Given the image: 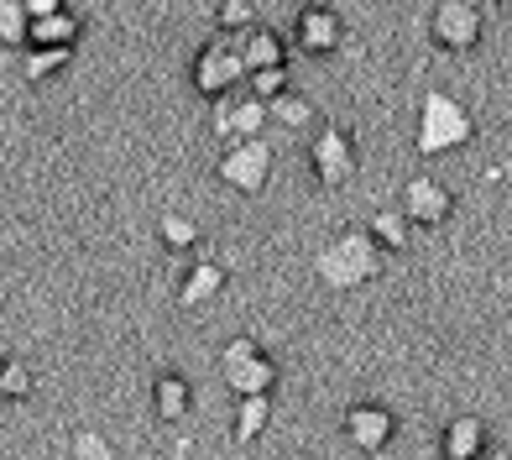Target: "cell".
<instances>
[{"label":"cell","mask_w":512,"mask_h":460,"mask_svg":"<svg viewBox=\"0 0 512 460\" xmlns=\"http://www.w3.org/2000/svg\"><path fill=\"white\" fill-rule=\"evenodd\" d=\"M272 424V393H241L236 419H230V440L236 445H256Z\"/></svg>","instance_id":"15"},{"label":"cell","mask_w":512,"mask_h":460,"mask_svg":"<svg viewBox=\"0 0 512 460\" xmlns=\"http://www.w3.org/2000/svg\"><path fill=\"white\" fill-rule=\"evenodd\" d=\"M366 230L382 241V251H408L413 246V220L403 215V204H398V210H371Z\"/></svg>","instance_id":"19"},{"label":"cell","mask_w":512,"mask_h":460,"mask_svg":"<svg viewBox=\"0 0 512 460\" xmlns=\"http://www.w3.org/2000/svg\"><path fill=\"white\" fill-rule=\"evenodd\" d=\"M486 445H492V434H486V424L476 413H460V419H450L445 434H439V455L445 460H476V455H486Z\"/></svg>","instance_id":"12"},{"label":"cell","mask_w":512,"mask_h":460,"mask_svg":"<svg viewBox=\"0 0 512 460\" xmlns=\"http://www.w3.org/2000/svg\"><path fill=\"white\" fill-rule=\"evenodd\" d=\"M215 27L230 32V37H241L246 27H256V6H251V0H220V6H215Z\"/></svg>","instance_id":"24"},{"label":"cell","mask_w":512,"mask_h":460,"mask_svg":"<svg viewBox=\"0 0 512 460\" xmlns=\"http://www.w3.org/2000/svg\"><path fill=\"white\" fill-rule=\"evenodd\" d=\"M157 241H162V251H194L199 246V225L189 220V215H178V210H168V215H157Z\"/></svg>","instance_id":"20"},{"label":"cell","mask_w":512,"mask_h":460,"mask_svg":"<svg viewBox=\"0 0 512 460\" xmlns=\"http://www.w3.org/2000/svg\"><path fill=\"white\" fill-rule=\"evenodd\" d=\"M481 6L476 0H434L429 11V37L439 53H471L481 42Z\"/></svg>","instance_id":"6"},{"label":"cell","mask_w":512,"mask_h":460,"mask_svg":"<svg viewBox=\"0 0 512 460\" xmlns=\"http://www.w3.org/2000/svg\"><path fill=\"white\" fill-rule=\"evenodd\" d=\"M340 42H345L340 11H330V6H298V16H293V48L298 53L330 58V53H340Z\"/></svg>","instance_id":"9"},{"label":"cell","mask_w":512,"mask_h":460,"mask_svg":"<svg viewBox=\"0 0 512 460\" xmlns=\"http://www.w3.org/2000/svg\"><path fill=\"white\" fill-rule=\"evenodd\" d=\"M382 257L387 251L371 230H340V236L314 257V272H319L324 288L351 293V288H366L371 278H382Z\"/></svg>","instance_id":"1"},{"label":"cell","mask_w":512,"mask_h":460,"mask_svg":"<svg viewBox=\"0 0 512 460\" xmlns=\"http://www.w3.org/2000/svg\"><path fill=\"white\" fill-rule=\"evenodd\" d=\"M471 136H476L471 110H465L450 89H424V100H418V131H413L418 157L460 152V147H471Z\"/></svg>","instance_id":"2"},{"label":"cell","mask_w":512,"mask_h":460,"mask_svg":"<svg viewBox=\"0 0 512 460\" xmlns=\"http://www.w3.org/2000/svg\"><path fill=\"white\" fill-rule=\"evenodd\" d=\"M403 215L413 220V230H439V225H450V215H455V194L439 178L413 173L403 183Z\"/></svg>","instance_id":"8"},{"label":"cell","mask_w":512,"mask_h":460,"mask_svg":"<svg viewBox=\"0 0 512 460\" xmlns=\"http://www.w3.org/2000/svg\"><path fill=\"white\" fill-rule=\"evenodd\" d=\"M309 168L314 178L324 183V189H345V183L356 178L361 168V152H356V136L345 131V126H319L314 131V147H309Z\"/></svg>","instance_id":"5"},{"label":"cell","mask_w":512,"mask_h":460,"mask_svg":"<svg viewBox=\"0 0 512 460\" xmlns=\"http://www.w3.org/2000/svg\"><path fill=\"white\" fill-rule=\"evenodd\" d=\"M241 63H246V74L251 68H277V63H288V42L256 21V27L241 32Z\"/></svg>","instance_id":"16"},{"label":"cell","mask_w":512,"mask_h":460,"mask_svg":"<svg viewBox=\"0 0 512 460\" xmlns=\"http://www.w3.org/2000/svg\"><path fill=\"white\" fill-rule=\"evenodd\" d=\"M209 105H215V115H209V131H215L220 142H236V136H262V131L272 126L267 100H256V95H246V100L220 95V100H209Z\"/></svg>","instance_id":"11"},{"label":"cell","mask_w":512,"mask_h":460,"mask_svg":"<svg viewBox=\"0 0 512 460\" xmlns=\"http://www.w3.org/2000/svg\"><path fill=\"white\" fill-rule=\"evenodd\" d=\"M189 79L204 100H220L230 95L241 79H246V63H241V48H230V42H204V48L194 53V68H189Z\"/></svg>","instance_id":"7"},{"label":"cell","mask_w":512,"mask_h":460,"mask_svg":"<svg viewBox=\"0 0 512 460\" xmlns=\"http://www.w3.org/2000/svg\"><path fill=\"white\" fill-rule=\"evenodd\" d=\"M220 377L236 398L241 393H272L277 387V361L251 335H236V340H225V351H220Z\"/></svg>","instance_id":"4"},{"label":"cell","mask_w":512,"mask_h":460,"mask_svg":"<svg viewBox=\"0 0 512 460\" xmlns=\"http://www.w3.org/2000/svg\"><path fill=\"white\" fill-rule=\"evenodd\" d=\"M225 293V267L220 262H194L189 272H183V283H178V309H204V304H215V298Z\"/></svg>","instance_id":"13"},{"label":"cell","mask_w":512,"mask_h":460,"mask_svg":"<svg viewBox=\"0 0 512 460\" xmlns=\"http://www.w3.org/2000/svg\"><path fill=\"white\" fill-rule=\"evenodd\" d=\"M68 58H74V48H27L21 74H27V84H42V79H53L58 68H68Z\"/></svg>","instance_id":"22"},{"label":"cell","mask_w":512,"mask_h":460,"mask_svg":"<svg viewBox=\"0 0 512 460\" xmlns=\"http://www.w3.org/2000/svg\"><path fill=\"white\" fill-rule=\"evenodd\" d=\"M68 460H115V445L95 429H79V434H68Z\"/></svg>","instance_id":"25"},{"label":"cell","mask_w":512,"mask_h":460,"mask_svg":"<svg viewBox=\"0 0 512 460\" xmlns=\"http://www.w3.org/2000/svg\"><path fill=\"white\" fill-rule=\"evenodd\" d=\"M220 183H230L236 194L256 199V194H267V183L277 173V152L262 142V136H236L225 152H220V163H215Z\"/></svg>","instance_id":"3"},{"label":"cell","mask_w":512,"mask_h":460,"mask_svg":"<svg viewBox=\"0 0 512 460\" xmlns=\"http://www.w3.org/2000/svg\"><path fill=\"white\" fill-rule=\"evenodd\" d=\"M251 95L256 100H277V95H283V89H288V63H277V68H251Z\"/></svg>","instance_id":"26"},{"label":"cell","mask_w":512,"mask_h":460,"mask_svg":"<svg viewBox=\"0 0 512 460\" xmlns=\"http://www.w3.org/2000/svg\"><path fill=\"white\" fill-rule=\"evenodd\" d=\"M27 32H32L27 0H0V48H27Z\"/></svg>","instance_id":"21"},{"label":"cell","mask_w":512,"mask_h":460,"mask_svg":"<svg viewBox=\"0 0 512 460\" xmlns=\"http://www.w3.org/2000/svg\"><path fill=\"white\" fill-rule=\"evenodd\" d=\"M497 6H507V0H497Z\"/></svg>","instance_id":"28"},{"label":"cell","mask_w":512,"mask_h":460,"mask_svg":"<svg viewBox=\"0 0 512 460\" xmlns=\"http://www.w3.org/2000/svg\"><path fill=\"white\" fill-rule=\"evenodd\" d=\"M63 6H68V0H27L32 16H48V11H63Z\"/></svg>","instance_id":"27"},{"label":"cell","mask_w":512,"mask_h":460,"mask_svg":"<svg viewBox=\"0 0 512 460\" xmlns=\"http://www.w3.org/2000/svg\"><path fill=\"white\" fill-rule=\"evenodd\" d=\"M340 429H345V440H351L361 455H382L387 445H392V434H398V419L382 408V403H351L345 408V419H340Z\"/></svg>","instance_id":"10"},{"label":"cell","mask_w":512,"mask_h":460,"mask_svg":"<svg viewBox=\"0 0 512 460\" xmlns=\"http://www.w3.org/2000/svg\"><path fill=\"white\" fill-rule=\"evenodd\" d=\"M84 37V21L74 11H48V16H32V32H27V48H79Z\"/></svg>","instance_id":"14"},{"label":"cell","mask_w":512,"mask_h":460,"mask_svg":"<svg viewBox=\"0 0 512 460\" xmlns=\"http://www.w3.org/2000/svg\"><path fill=\"white\" fill-rule=\"evenodd\" d=\"M189 408H194V387H189V377H178V372H162V377L152 382V413H157L162 424L183 419Z\"/></svg>","instance_id":"17"},{"label":"cell","mask_w":512,"mask_h":460,"mask_svg":"<svg viewBox=\"0 0 512 460\" xmlns=\"http://www.w3.org/2000/svg\"><path fill=\"white\" fill-rule=\"evenodd\" d=\"M267 115H272V126H283V131H309L319 121V110L309 95H298V89H283L277 100H267Z\"/></svg>","instance_id":"18"},{"label":"cell","mask_w":512,"mask_h":460,"mask_svg":"<svg viewBox=\"0 0 512 460\" xmlns=\"http://www.w3.org/2000/svg\"><path fill=\"white\" fill-rule=\"evenodd\" d=\"M32 387H37V377H32L27 361H16V356L0 361V398H6V403H27Z\"/></svg>","instance_id":"23"}]
</instances>
